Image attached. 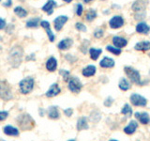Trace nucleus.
I'll return each mask as SVG.
<instances>
[{"instance_id": "obj_1", "label": "nucleus", "mask_w": 150, "mask_h": 141, "mask_svg": "<svg viewBox=\"0 0 150 141\" xmlns=\"http://www.w3.org/2000/svg\"><path fill=\"white\" fill-rule=\"evenodd\" d=\"M8 63L13 68H17L20 66L23 59V49L20 46H14L11 48L8 54Z\"/></svg>"}, {"instance_id": "obj_2", "label": "nucleus", "mask_w": 150, "mask_h": 141, "mask_svg": "<svg viewBox=\"0 0 150 141\" xmlns=\"http://www.w3.org/2000/svg\"><path fill=\"white\" fill-rule=\"evenodd\" d=\"M17 122L20 128L23 131H28L33 129L35 125V121L28 114H23L17 118Z\"/></svg>"}, {"instance_id": "obj_3", "label": "nucleus", "mask_w": 150, "mask_h": 141, "mask_svg": "<svg viewBox=\"0 0 150 141\" xmlns=\"http://www.w3.org/2000/svg\"><path fill=\"white\" fill-rule=\"evenodd\" d=\"M0 98L5 101H9L13 98L11 87L5 80H0Z\"/></svg>"}, {"instance_id": "obj_4", "label": "nucleus", "mask_w": 150, "mask_h": 141, "mask_svg": "<svg viewBox=\"0 0 150 141\" xmlns=\"http://www.w3.org/2000/svg\"><path fill=\"white\" fill-rule=\"evenodd\" d=\"M124 70L127 74V76L129 78L131 82L141 86V75L137 70H135L132 67H129V66H127V67L124 68Z\"/></svg>"}, {"instance_id": "obj_5", "label": "nucleus", "mask_w": 150, "mask_h": 141, "mask_svg": "<svg viewBox=\"0 0 150 141\" xmlns=\"http://www.w3.org/2000/svg\"><path fill=\"white\" fill-rule=\"evenodd\" d=\"M20 86V90L23 94H28L32 91L33 88H34V79L33 77L28 76L25 79H23L19 84Z\"/></svg>"}, {"instance_id": "obj_6", "label": "nucleus", "mask_w": 150, "mask_h": 141, "mask_svg": "<svg viewBox=\"0 0 150 141\" xmlns=\"http://www.w3.org/2000/svg\"><path fill=\"white\" fill-rule=\"evenodd\" d=\"M68 88L71 92L79 93L80 91H81L82 88H83V84L77 77H71L69 80Z\"/></svg>"}, {"instance_id": "obj_7", "label": "nucleus", "mask_w": 150, "mask_h": 141, "mask_svg": "<svg viewBox=\"0 0 150 141\" xmlns=\"http://www.w3.org/2000/svg\"><path fill=\"white\" fill-rule=\"evenodd\" d=\"M131 103L134 106H145L147 103V100L142 95H139L137 93H132L129 97Z\"/></svg>"}, {"instance_id": "obj_8", "label": "nucleus", "mask_w": 150, "mask_h": 141, "mask_svg": "<svg viewBox=\"0 0 150 141\" xmlns=\"http://www.w3.org/2000/svg\"><path fill=\"white\" fill-rule=\"evenodd\" d=\"M124 25V19L121 16L117 15V16H114L111 20L109 21V26L112 29H117V28L122 27Z\"/></svg>"}, {"instance_id": "obj_9", "label": "nucleus", "mask_w": 150, "mask_h": 141, "mask_svg": "<svg viewBox=\"0 0 150 141\" xmlns=\"http://www.w3.org/2000/svg\"><path fill=\"white\" fill-rule=\"evenodd\" d=\"M69 18L68 16H65V15H60L58 17H56L54 21V28L56 31H60L62 29V27L64 26V25L66 23L68 22Z\"/></svg>"}, {"instance_id": "obj_10", "label": "nucleus", "mask_w": 150, "mask_h": 141, "mask_svg": "<svg viewBox=\"0 0 150 141\" xmlns=\"http://www.w3.org/2000/svg\"><path fill=\"white\" fill-rule=\"evenodd\" d=\"M146 6H147V0H137V1H135L132 4L131 9L135 12H139V11H144Z\"/></svg>"}, {"instance_id": "obj_11", "label": "nucleus", "mask_w": 150, "mask_h": 141, "mask_svg": "<svg viewBox=\"0 0 150 141\" xmlns=\"http://www.w3.org/2000/svg\"><path fill=\"white\" fill-rule=\"evenodd\" d=\"M134 116H135L136 119H138L141 123L144 124V125L150 123V117L146 112H143V113L136 112L134 114Z\"/></svg>"}, {"instance_id": "obj_12", "label": "nucleus", "mask_w": 150, "mask_h": 141, "mask_svg": "<svg viewBox=\"0 0 150 141\" xmlns=\"http://www.w3.org/2000/svg\"><path fill=\"white\" fill-rule=\"evenodd\" d=\"M112 43H114V45L115 47H117V48L121 49L128 44V41H127L126 39H124V38H122V37L115 36L114 38H112Z\"/></svg>"}, {"instance_id": "obj_13", "label": "nucleus", "mask_w": 150, "mask_h": 141, "mask_svg": "<svg viewBox=\"0 0 150 141\" xmlns=\"http://www.w3.org/2000/svg\"><path fill=\"white\" fill-rule=\"evenodd\" d=\"M61 89L58 86V84H53L52 86L50 87L49 90L46 92V96L49 97V98H52V97H54L56 95H58V94L60 93Z\"/></svg>"}, {"instance_id": "obj_14", "label": "nucleus", "mask_w": 150, "mask_h": 141, "mask_svg": "<svg viewBox=\"0 0 150 141\" xmlns=\"http://www.w3.org/2000/svg\"><path fill=\"white\" fill-rule=\"evenodd\" d=\"M54 7H56V2L54 0H48L44 6L42 7V11L47 12V14H49V15H51L54 11Z\"/></svg>"}, {"instance_id": "obj_15", "label": "nucleus", "mask_w": 150, "mask_h": 141, "mask_svg": "<svg viewBox=\"0 0 150 141\" xmlns=\"http://www.w3.org/2000/svg\"><path fill=\"white\" fill-rule=\"evenodd\" d=\"M46 69L49 70V72H54L57 68V60H56L54 56H51V58L46 61Z\"/></svg>"}, {"instance_id": "obj_16", "label": "nucleus", "mask_w": 150, "mask_h": 141, "mask_svg": "<svg viewBox=\"0 0 150 141\" xmlns=\"http://www.w3.org/2000/svg\"><path fill=\"white\" fill-rule=\"evenodd\" d=\"M73 44V41L71 39H64L57 44V47L60 50H68Z\"/></svg>"}, {"instance_id": "obj_17", "label": "nucleus", "mask_w": 150, "mask_h": 141, "mask_svg": "<svg viewBox=\"0 0 150 141\" xmlns=\"http://www.w3.org/2000/svg\"><path fill=\"white\" fill-rule=\"evenodd\" d=\"M149 31H150V27L145 23H139L136 26V32L140 33V34H148Z\"/></svg>"}, {"instance_id": "obj_18", "label": "nucleus", "mask_w": 150, "mask_h": 141, "mask_svg": "<svg viewBox=\"0 0 150 141\" xmlns=\"http://www.w3.org/2000/svg\"><path fill=\"white\" fill-rule=\"evenodd\" d=\"M137 127H138L137 122H136L135 120H131L129 123V125L124 128L125 134H127V135H132V134H134L136 129H137Z\"/></svg>"}, {"instance_id": "obj_19", "label": "nucleus", "mask_w": 150, "mask_h": 141, "mask_svg": "<svg viewBox=\"0 0 150 141\" xmlns=\"http://www.w3.org/2000/svg\"><path fill=\"white\" fill-rule=\"evenodd\" d=\"M3 131L5 134L9 136H18L19 135V130L17 128H15V127L11 126V125L5 126Z\"/></svg>"}, {"instance_id": "obj_20", "label": "nucleus", "mask_w": 150, "mask_h": 141, "mask_svg": "<svg viewBox=\"0 0 150 141\" xmlns=\"http://www.w3.org/2000/svg\"><path fill=\"white\" fill-rule=\"evenodd\" d=\"M96 70H97V69L94 65H88L83 70L82 73H83V76L90 77V76H93V75L96 73Z\"/></svg>"}, {"instance_id": "obj_21", "label": "nucleus", "mask_w": 150, "mask_h": 141, "mask_svg": "<svg viewBox=\"0 0 150 141\" xmlns=\"http://www.w3.org/2000/svg\"><path fill=\"white\" fill-rule=\"evenodd\" d=\"M134 49L137 51H148L150 50V41H140L136 43L134 46Z\"/></svg>"}, {"instance_id": "obj_22", "label": "nucleus", "mask_w": 150, "mask_h": 141, "mask_svg": "<svg viewBox=\"0 0 150 141\" xmlns=\"http://www.w3.org/2000/svg\"><path fill=\"white\" fill-rule=\"evenodd\" d=\"M100 67L102 68H112L115 66V60L111 58H103L102 60L100 62Z\"/></svg>"}, {"instance_id": "obj_23", "label": "nucleus", "mask_w": 150, "mask_h": 141, "mask_svg": "<svg viewBox=\"0 0 150 141\" xmlns=\"http://www.w3.org/2000/svg\"><path fill=\"white\" fill-rule=\"evenodd\" d=\"M48 116L50 119L52 120H57L59 119V111H58V108L56 106H50L48 108Z\"/></svg>"}, {"instance_id": "obj_24", "label": "nucleus", "mask_w": 150, "mask_h": 141, "mask_svg": "<svg viewBox=\"0 0 150 141\" xmlns=\"http://www.w3.org/2000/svg\"><path fill=\"white\" fill-rule=\"evenodd\" d=\"M77 130L78 131H83V130H86L88 129V124H87V119L86 117H82L80 118L77 121Z\"/></svg>"}, {"instance_id": "obj_25", "label": "nucleus", "mask_w": 150, "mask_h": 141, "mask_svg": "<svg viewBox=\"0 0 150 141\" xmlns=\"http://www.w3.org/2000/svg\"><path fill=\"white\" fill-rule=\"evenodd\" d=\"M40 17H35V18H32L30 20H28L26 22V27L28 28H35L38 27L40 25Z\"/></svg>"}, {"instance_id": "obj_26", "label": "nucleus", "mask_w": 150, "mask_h": 141, "mask_svg": "<svg viewBox=\"0 0 150 141\" xmlns=\"http://www.w3.org/2000/svg\"><path fill=\"white\" fill-rule=\"evenodd\" d=\"M118 87H119V88L121 89V90L127 91V90H129V89L130 88V84L126 78H121L120 81H119V84H118Z\"/></svg>"}, {"instance_id": "obj_27", "label": "nucleus", "mask_w": 150, "mask_h": 141, "mask_svg": "<svg viewBox=\"0 0 150 141\" xmlns=\"http://www.w3.org/2000/svg\"><path fill=\"white\" fill-rule=\"evenodd\" d=\"M14 13L16 14L18 17L20 18H25L27 16V11L25 9H23L20 6H18L16 8H14Z\"/></svg>"}, {"instance_id": "obj_28", "label": "nucleus", "mask_w": 150, "mask_h": 141, "mask_svg": "<svg viewBox=\"0 0 150 141\" xmlns=\"http://www.w3.org/2000/svg\"><path fill=\"white\" fill-rule=\"evenodd\" d=\"M102 53L101 49H97V48H90L89 49V54H90V58L93 60H97L98 56Z\"/></svg>"}, {"instance_id": "obj_29", "label": "nucleus", "mask_w": 150, "mask_h": 141, "mask_svg": "<svg viewBox=\"0 0 150 141\" xmlns=\"http://www.w3.org/2000/svg\"><path fill=\"white\" fill-rule=\"evenodd\" d=\"M121 113L123 115H125L126 117H131L132 116V108L130 107L129 105H128V103H126V105H124V106L122 107V110H121Z\"/></svg>"}, {"instance_id": "obj_30", "label": "nucleus", "mask_w": 150, "mask_h": 141, "mask_svg": "<svg viewBox=\"0 0 150 141\" xmlns=\"http://www.w3.org/2000/svg\"><path fill=\"white\" fill-rule=\"evenodd\" d=\"M96 17H97V11H96V9H88L87 12H86V21L91 22V21H93Z\"/></svg>"}, {"instance_id": "obj_31", "label": "nucleus", "mask_w": 150, "mask_h": 141, "mask_svg": "<svg viewBox=\"0 0 150 141\" xmlns=\"http://www.w3.org/2000/svg\"><path fill=\"white\" fill-rule=\"evenodd\" d=\"M106 50H107L108 52H110V53L115 55V56H119V55L121 54V49L117 48V47H115V46L108 45V46L106 47Z\"/></svg>"}, {"instance_id": "obj_32", "label": "nucleus", "mask_w": 150, "mask_h": 141, "mask_svg": "<svg viewBox=\"0 0 150 141\" xmlns=\"http://www.w3.org/2000/svg\"><path fill=\"white\" fill-rule=\"evenodd\" d=\"M100 118H101V116H100V112H98V111H93L91 113V115H90V120L92 122H95V123H96V122L100 121Z\"/></svg>"}, {"instance_id": "obj_33", "label": "nucleus", "mask_w": 150, "mask_h": 141, "mask_svg": "<svg viewBox=\"0 0 150 141\" xmlns=\"http://www.w3.org/2000/svg\"><path fill=\"white\" fill-rule=\"evenodd\" d=\"M59 73L63 76L64 81H69V70H59Z\"/></svg>"}, {"instance_id": "obj_34", "label": "nucleus", "mask_w": 150, "mask_h": 141, "mask_svg": "<svg viewBox=\"0 0 150 141\" xmlns=\"http://www.w3.org/2000/svg\"><path fill=\"white\" fill-rule=\"evenodd\" d=\"M103 34H104V30L101 29V28H98V29H96L95 31H94V37L97 38V39L101 38L103 36Z\"/></svg>"}, {"instance_id": "obj_35", "label": "nucleus", "mask_w": 150, "mask_h": 141, "mask_svg": "<svg viewBox=\"0 0 150 141\" xmlns=\"http://www.w3.org/2000/svg\"><path fill=\"white\" fill-rule=\"evenodd\" d=\"M45 30H46L47 35H48V37H49V40H50V41H54V39H55V36H54V33L52 32V30H51V27L46 28Z\"/></svg>"}, {"instance_id": "obj_36", "label": "nucleus", "mask_w": 150, "mask_h": 141, "mask_svg": "<svg viewBox=\"0 0 150 141\" xmlns=\"http://www.w3.org/2000/svg\"><path fill=\"white\" fill-rule=\"evenodd\" d=\"M75 27H76V29L79 30V31H82V32H86V26L82 23H76Z\"/></svg>"}, {"instance_id": "obj_37", "label": "nucleus", "mask_w": 150, "mask_h": 141, "mask_svg": "<svg viewBox=\"0 0 150 141\" xmlns=\"http://www.w3.org/2000/svg\"><path fill=\"white\" fill-rule=\"evenodd\" d=\"M145 17V12L144 11H139V12H136L135 14V19L136 20H142Z\"/></svg>"}, {"instance_id": "obj_38", "label": "nucleus", "mask_w": 150, "mask_h": 141, "mask_svg": "<svg viewBox=\"0 0 150 141\" xmlns=\"http://www.w3.org/2000/svg\"><path fill=\"white\" fill-rule=\"evenodd\" d=\"M112 103H114V99L112 97H107L106 100L104 101V105L106 107H110L112 105Z\"/></svg>"}, {"instance_id": "obj_39", "label": "nucleus", "mask_w": 150, "mask_h": 141, "mask_svg": "<svg viewBox=\"0 0 150 141\" xmlns=\"http://www.w3.org/2000/svg\"><path fill=\"white\" fill-rule=\"evenodd\" d=\"M83 5L82 4H78L77 7H76V14L78 16H81L83 14Z\"/></svg>"}, {"instance_id": "obj_40", "label": "nucleus", "mask_w": 150, "mask_h": 141, "mask_svg": "<svg viewBox=\"0 0 150 141\" xmlns=\"http://www.w3.org/2000/svg\"><path fill=\"white\" fill-rule=\"evenodd\" d=\"M8 116V112L7 111H0V121L5 120Z\"/></svg>"}, {"instance_id": "obj_41", "label": "nucleus", "mask_w": 150, "mask_h": 141, "mask_svg": "<svg viewBox=\"0 0 150 141\" xmlns=\"http://www.w3.org/2000/svg\"><path fill=\"white\" fill-rule=\"evenodd\" d=\"M89 44V42L86 41V40H84V41H83V45L81 46V50H82V52L83 54H86V52H87V50H86V47H87V45Z\"/></svg>"}, {"instance_id": "obj_42", "label": "nucleus", "mask_w": 150, "mask_h": 141, "mask_svg": "<svg viewBox=\"0 0 150 141\" xmlns=\"http://www.w3.org/2000/svg\"><path fill=\"white\" fill-rule=\"evenodd\" d=\"M64 113H65V115L67 117H70L72 115L73 110H72V108H67V109L64 110Z\"/></svg>"}, {"instance_id": "obj_43", "label": "nucleus", "mask_w": 150, "mask_h": 141, "mask_svg": "<svg viewBox=\"0 0 150 141\" xmlns=\"http://www.w3.org/2000/svg\"><path fill=\"white\" fill-rule=\"evenodd\" d=\"M66 59L67 60H69V62H74V61H76L77 60V58H73V56H71V55H66Z\"/></svg>"}, {"instance_id": "obj_44", "label": "nucleus", "mask_w": 150, "mask_h": 141, "mask_svg": "<svg viewBox=\"0 0 150 141\" xmlns=\"http://www.w3.org/2000/svg\"><path fill=\"white\" fill-rule=\"evenodd\" d=\"M7 26V25H6V21L4 20V19H2V18H0V30L1 29H4L5 27Z\"/></svg>"}, {"instance_id": "obj_45", "label": "nucleus", "mask_w": 150, "mask_h": 141, "mask_svg": "<svg viewBox=\"0 0 150 141\" xmlns=\"http://www.w3.org/2000/svg\"><path fill=\"white\" fill-rule=\"evenodd\" d=\"M11 5H12L11 0H7V2H5V3L3 4V6H4V7H11Z\"/></svg>"}, {"instance_id": "obj_46", "label": "nucleus", "mask_w": 150, "mask_h": 141, "mask_svg": "<svg viewBox=\"0 0 150 141\" xmlns=\"http://www.w3.org/2000/svg\"><path fill=\"white\" fill-rule=\"evenodd\" d=\"M63 1H64V2H66V3H70V2L72 1V0H63Z\"/></svg>"}, {"instance_id": "obj_47", "label": "nucleus", "mask_w": 150, "mask_h": 141, "mask_svg": "<svg viewBox=\"0 0 150 141\" xmlns=\"http://www.w3.org/2000/svg\"><path fill=\"white\" fill-rule=\"evenodd\" d=\"M91 1H93V0H83L84 3H89V2H91Z\"/></svg>"}, {"instance_id": "obj_48", "label": "nucleus", "mask_w": 150, "mask_h": 141, "mask_svg": "<svg viewBox=\"0 0 150 141\" xmlns=\"http://www.w3.org/2000/svg\"><path fill=\"white\" fill-rule=\"evenodd\" d=\"M110 141H117V140H115V139H111Z\"/></svg>"}, {"instance_id": "obj_49", "label": "nucleus", "mask_w": 150, "mask_h": 141, "mask_svg": "<svg viewBox=\"0 0 150 141\" xmlns=\"http://www.w3.org/2000/svg\"><path fill=\"white\" fill-rule=\"evenodd\" d=\"M0 141H5V140H3V139H1V138H0Z\"/></svg>"}, {"instance_id": "obj_50", "label": "nucleus", "mask_w": 150, "mask_h": 141, "mask_svg": "<svg viewBox=\"0 0 150 141\" xmlns=\"http://www.w3.org/2000/svg\"><path fill=\"white\" fill-rule=\"evenodd\" d=\"M69 141H75V140H69Z\"/></svg>"}, {"instance_id": "obj_51", "label": "nucleus", "mask_w": 150, "mask_h": 141, "mask_svg": "<svg viewBox=\"0 0 150 141\" xmlns=\"http://www.w3.org/2000/svg\"><path fill=\"white\" fill-rule=\"evenodd\" d=\"M21 1H23V0H21Z\"/></svg>"}, {"instance_id": "obj_52", "label": "nucleus", "mask_w": 150, "mask_h": 141, "mask_svg": "<svg viewBox=\"0 0 150 141\" xmlns=\"http://www.w3.org/2000/svg\"><path fill=\"white\" fill-rule=\"evenodd\" d=\"M149 73H150V72H149Z\"/></svg>"}, {"instance_id": "obj_53", "label": "nucleus", "mask_w": 150, "mask_h": 141, "mask_svg": "<svg viewBox=\"0 0 150 141\" xmlns=\"http://www.w3.org/2000/svg\"><path fill=\"white\" fill-rule=\"evenodd\" d=\"M0 1H1V0H0Z\"/></svg>"}]
</instances>
